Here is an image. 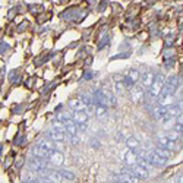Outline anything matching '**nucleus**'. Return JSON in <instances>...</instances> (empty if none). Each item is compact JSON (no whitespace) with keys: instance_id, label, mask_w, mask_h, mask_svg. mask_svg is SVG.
<instances>
[{"instance_id":"obj_1","label":"nucleus","mask_w":183,"mask_h":183,"mask_svg":"<svg viewBox=\"0 0 183 183\" xmlns=\"http://www.w3.org/2000/svg\"><path fill=\"white\" fill-rule=\"evenodd\" d=\"M164 82H166V76L163 73H157L155 76H154V81L151 83V87L147 89V94H148V97H150L151 100H157L158 98V94H160Z\"/></svg>"},{"instance_id":"obj_2","label":"nucleus","mask_w":183,"mask_h":183,"mask_svg":"<svg viewBox=\"0 0 183 183\" xmlns=\"http://www.w3.org/2000/svg\"><path fill=\"white\" fill-rule=\"evenodd\" d=\"M72 120L76 125V129L81 132H85L88 128V120L89 117L83 113V111H73L72 113Z\"/></svg>"},{"instance_id":"obj_3","label":"nucleus","mask_w":183,"mask_h":183,"mask_svg":"<svg viewBox=\"0 0 183 183\" xmlns=\"http://www.w3.org/2000/svg\"><path fill=\"white\" fill-rule=\"evenodd\" d=\"M45 136H47L49 141L54 142V144H59V142L65 141V132H59V130H54V129H49L45 132Z\"/></svg>"},{"instance_id":"obj_4","label":"nucleus","mask_w":183,"mask_h":183,"mask_svg":"<svg viewBox=\"0 0 183 183\" xmlns=\"http://www.w3.org/2000/svg\"><path fill=\"white\" fill-rule=\"evenodd\" d=\"M158 147L163 148V150L170 151V152L179 150L177 142H172V141H167V139H164V138H158Z\"/></svg>"},{"instance_id":"obj_5","label":"nucleus","mask_w":183,"mask_h":183,"mask_svg":"<svg viewBox=\"0 0 183 183\" xmlns=\"http://www.w3.org/2000/svg\"><path fill=\"white\" fill-rule=\"evenodd\" d=\"M132 168V173H133V176L138 179V180H142V179H148V176H150V172L148 170H145L144 167H141V166H133L130 167Z\"/></svg>"},{"instance_id":"obj_6","label":"nucleus","mask_w":183,"mask_h":183,"mask_svg":"<svg viewBox=\"0 0 183 183\" xmlns=\"http://www.w3.org/2000/svg\"><path fill=\"white\" fill-rule=\"evenodd\" d=\"M50 161H51V164H54V166H62L63 164V161H65V155L62 154L60 151H50Z\"/></svg>"},{"instance_id":"obj_7","label":"nucleus","mask_w":183,"mask_h":183,"mask_svg":"<svg viewBox=\"0 0 183 183\" xmlns=\"http://www.w3.org/2000/svg\"><path fill=\"white\" fill-rule=\"evenodd\" d=\"M37 147L38 148H41V150L44 151H59V148H57V145L54 144V142H51V141H49V139H41V141H38V144H37Z\"/></svg>"},{"instance_id":"obj_8","label":"nucleus","mask_w":183,"mask_h":183,"mask_svg":"<svg viewBox=\"0 0 183 183\" xmlns=\"http://www.w3.org/2000/svg\"><path fill=\"white\" fill-rule=\"evenodd\" d=\"M67 105H69V109L72 111H83V109H85V105H83L82 101L79 100V97L70 98L69 103H67Z\"/></svg>"},{"instance_id":"obj_9","label":"nucleus","mask_w":183,"mask_h":183,"mask_svg":"<svg viewBox=\"0 0 183 183\" xmlns=\"http://www.w3.org/2000/svg\"><path fill=\"white\" fill-rule=\"evenodd\" d=\"M130 98H132L133 103H139L141 100H144V98H145L144 89L141 88V87H133L132 92H130Z\"/></svg>"},{"instance_id":"obj_10","label":"nucleus","mask_w":183,"mask_h":183,"mask_svg":"<svg viewBox=\"0 0 183 183\" xmlns=\"http://www.w3.org/2000/svg\"><path fill=\"white\" fill-rule=\"evenodd\" d=\"M154 76H155V73H152V72H147L144 75H141V79H142V87L141 88L147 91L151 87L152 81H154Z\"/></svg>"},{"instance_id":"obj_11","label":"nucleus","mask_w":183,"mask_h":183,"mask_svg":"<svg viewBox=\"0 0 183 183\" xmlns=\"http://www.w3.org/2000/svg\"><path fill=\"white\" fill-rule=\"evenodd\" d=\"M123 161H125L129 167L136 166V163H138V154H136V152H133V151H128V152H126V155L123 157Z\"/></svg>"},{"instance_id":"obj_12","label":"nucleus","mask_w":183,"mask_h":183,"mask_svg":"<svg viewBox=\"0 0 183 183\" xmlns=\"http://www.w3.org/2000/svg\"><path fill=\"white\" fill-rule=\"evenodd\" d=\"M126 145H128L129 151H133V152H136V151L139 150V147H141L138 138H135V136H129V138L126 139Z\"/></svg>"},{"instance_id":"obj_13","label":"nucleus","mask_w":183,"mask_h":183,"mask_svg":"<svg viewBox=\"0 0 183 183\" xmlns=\"http://www.w3.org/2000/svg\"><path fill=\"white\" fill-rule=\"evenodd\" d=\"M63 125H65V132H66L67 135H76V133H78L76 125H75V122H73L72 119H70V120H66Z\"/></svg>"},{"instance_id":"obj_14","label":"nucleus","mask_w":183,"mask_h":183,"mask_svg":"<svg viewBox=\"0 0 183 183\" xmlns=\"http://www.w3.org/2000/svg\"><path fill=\"white\" fill-rule=\"evenodd\" d=\"M152 152H154L155 155H158L160 158L166 160V161H168V158H170L172 154H173V152H170V151H167V150H163V148H160V147H155V148L152 150Z\"/></svg>"},{"instance_id":"obj_15","label":"nucleus","mask_w":183,"mask_h":183,"mask_svg":"<svg viewBox=\"0 0 183 183\" xmlns=\"http://www.w3.org/2000/svg\"><path fill=\"white\" fill-rule=\"evenodd\" d=\"M32 154H34V157H37V158H43V160H49V157H50V152H49V151L41 150V148H38L37 145L32 148Z\"/></svg>"},{"instance_id":"obj_16","label":"nucleus","mask_w":183,"mask_h":183,"mask_svg":"<svg viewBox=\"0 0 183 183\" xmlns=\"http://www.w3.org/2000/svg\"><path fill=\"white\" fill-rule=\"evenodd\" d=\"M160 138H164V139H167V141H172V142H177L179 139H180V135L176 133L174 130H170V132H164Z\"/></svg>"},{"instance_id":"obj_17","label":"nucleus","mask_w":183,"mask_h":183,"mask_svg":"<svg viewBox=\"0 0 183 183\" xmlns=\"http://www.w3.org/2000/svg\"><path fill=\"white\" fill-rule=\"evenodd\" d=\"M126 76H128L129 79H132L133 82L136 83L141 79V73H139V70H136V69H129L128 73H126Z\"/></svg>"},{"instance_id":"obj_18","label":"nucleus","mask_w":183,"mask_h":183,"mask_svg":"<svg viewBox=\"0 0 183 183\" xmlns=\"http://www.w3.org/2000/svg\"><path fill=\"white\" fill-rule=\"evenodd\" d=\"M154 116H155L157 120H164L167 117V113H166V107H158L155 111H154Z\"/></svg>"},{"instance_id":"obj_19","label":"nucleus","mask_w":183,"mask_h":183,"mask_svg":"<svg viewBox=\"0 0 183 183\" xmlns=\"http://www.w3.org/2000/svg\"><path fill=\"white\" fill-rule=\"evenodd\" d=\"M95 109H94V114L95 116H98V117H101V116H104V114H107V107L105 105H94Z\"/></svg>"},{"instance_id":"obj_20","label":"nucleus","mask_w":183,"mask_h":183,"mask_svg":"<svg viewBox=\"0 0 183 183\" xmlns=\"http://www.w3.org/2000/svg\"><path fill=\"white\" fill-rule=\"evenodd\" d=\"M60 176L63 177V180H75V174L69 170H59Z\"/></svg>"},{"instance_id":"obj_21","label":"nucleus","mask_w":183,"mask_h":183,"mask_svg":"<svg viewBox=\"0 0 183 183\" xmlns=\"http://www.w3.org/2000/svg\"><path fill=\"white\" fill-rule=\"evenodd\" d=\"M98 40H100V43H98V50H101L103 47L110 44V34H107V35H104L103 38H98Z\"/></svg>"},{"instance_id":"obj_22","label":"nucleus","mask_w":183,"mask_h":183,"mask_svg":"<svg viewBox=\"0 0 183 183\" xmlns=\"http://www.w3.org/2000/svg\"><path fill=\"white\" fill-rule=\"evenodd\" d=\"M51 129H54V130H59V132H63L65 130V125L62 122H59V120H53L51 122Z\"/></svg>"},{"instance_id":"obj_23","label":"nucleus","mask_w":183,"mask_h":183,"mask_svg":"<svg viewBox=\"0 0 183 183\" xmlns=\"http://www.w3.org/2000/svg\"><path fill=\"white\" fill-rule=\"evenodd\" d=\"M41 9H43V5H28V11L31 12L32 15H37Z\"/></svg>"},{"instance_id":"obj_24","label":"nucleus","mask_w":183,"mask_h":183,"mask_svg":"<svg viewBox=\"0 0 183 183\" xmlns=\"http://www.w3.org/2000/svg\"><path fill=\"white\" fill-rule=\"evenodd\" d=\"M65 139H67V141H69L72 145L79 144V139L76 138V135H65Z\"/></svg>"},{"instance_id":"obj_25","label":"nucleus","mask_w":183,"mask_h":183,"mask_svg":"<svg viewBox=\"0 0 183 183\" xmlns=\"http://www.w3.org/2000/svg\"><path fill=\"white\" fill-rule=\"evenodd\" d=\"M95 76V72H91V70H87V72L82 75V78L81 81H89V79H92Z\"/></svg>"},{"instance_id":"obj_26","label":"nucleus","mask_w":183,"mask_h":183,"mask_svg":"<svg viewBox=\"0 0 183 183\" xmlns=\"http://www.w3.org/2000/svg\"><path fill=\"white\" fill-rule=\"evenodd\" d=\"M129 56H130L129 51H126V53H119V54L113 56V57H111V60H117V59H128Z\"/></svg>"},{"instance_id":"obj_27","label":"nucleus","mask_w":183,"mask_h":183,"mask_svg":"<svg viewBox=\"0 0 183 183\" xmlns=\"http://www.w3.org/2000/svg\"><path fill=\"white\" fill-rule=\"evenodd\" d=\"M91 147H92L94 150H100V148H101V142H100V141H98L97 138L91 139Z\"/></svg>"},{"instance_id":"obj_28","label":"nucleus","mask_w":183,"mask_h":183,"mask_svg":"<svg viewBox=\"0 0 183 183\" xmlns=\"http://www.w3.org/2000/svg\"><path fill=\"white\" fill-rule=\"evenodd\" d=\"M174 60H176V59H174V57H170V59H166V63H164V66L167 67V69H168V67H172L173 65H174Z\"/></svg>"},{"instance_id":"obj_29","label":"nucleus","mask_w":183,"mask_h":183,"mask_svg":"<svg viewBox=\"0 0 183 183\" xmlns=\"http://www.w3.org/2000/svg\"><path fill=\"white\" fill-rule=\"evenodd\" d=\"M13 142H15V145H22L23 142H25V136H23V135H19L18 138H15Z\"/></svg>"},{"instance_id":"obj_30","label":"nucleus","mask_w":183,"mask_h":183,"mask_svg":"<svg viewBox=\"0 0 183 183\" xmlns=\"http://www.w3.org/2000/svg\"><path fill=\"white\" fill-rule=\"evenodd\" d=\"M9 49H11V47H9V44H3V43H2V45H0V54H5V53H7V50H9Z\"/></svg>"},{"instance_id":"obj_31","label":"nucleus","mask_w":183,"mask_h":183,"mask_svg":"<svg viewBox=\"0 0 183 183\" xmlns=\"http://www.w3.org/2000/svg\"><path fill=\"white\" fill-rule=\"evenodd\" d=\"M100 3H101L100 6H97V12H103L109 5V2H100Z\"/></svg>"},{"instance_id":"obj_32","label":"nucleus","mask_w":183,"mask_h":183,"mask_svg":"<svg viewBox=\"0 0 183 183\" xmlns=\"http://www.w3.org/2000/svg\"><path fill=\"white\" fill-rule=\"evenodd\" d=\"M27 25L29 27V22H27V21L21 23V25H19V28H18V32H23V31H25V28H27Z\"/></svg>"},{"instance_id":"obj_33","label":"nucleus","mask_w":183,"mask_h":183,"mask_svg":"<svg viewBox=\"0 0 183 183\" xmlns=\"http://www.w3.org/2000/svg\"><path fill=\"white\" fill-rule=\"evenodd\" d=\"M38 182L40 183H54L51 179H49V177H38Z\"/></svg>"},{"instance_id":"obj_34","label":"nucleus","mask_w":183,"mask_h":183,"mask_svg":"<svg viewBox=\"0 0 183 183\" xmlns=\"http://www.w3.org/2000/svg\"><path fill=\"white\" fill-rule=\"evenodd\" d=\"M91 63H92V57L85 59V67H89V66H91Z\"/></svg>"},{"instance_id":"obj_35","label":"nucleus","mask_w":183,"mask_h":183,"mask_svg":"<svg viewBox=\"0 0 183 183\" xmlns=\"http://www.w3.org/2000/svg\"><path fill=\"white\" fill-rule=\"evenodd\" d=\"M22 164H23V157H21V158H19V161H18L15 166H16V168H19V167L22 166Z\"/></svg>"},{"instance_id":"obj_36","label":"nucleus","mask_w":183,"mask_h":183,"mask_svg":"<svg viewBox=\"0 0 183 183\" xmlns=\"http://www.w3.org/2000/svg\"><path fill=\"white\" fill-rule=\"evenodd\" d=\"M13 16H15V9H12V11L9 12V16H7V18H9V19H12Z\"/></svg>"}]
</instances>
